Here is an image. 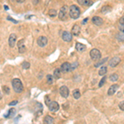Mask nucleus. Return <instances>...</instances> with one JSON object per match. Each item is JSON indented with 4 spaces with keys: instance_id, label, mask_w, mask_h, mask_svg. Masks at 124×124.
<instances>
[{
    "instance_id": "1",
    "label": "nucleus",
    "mask_w": 124,
    "mask_h": 124,
    "mask_svg": "<svg viewBox=\"0 0 124 124\" xmlns=\"http://www.w3.org/2000/svg\"><path fill=\"white\" fill-rule=\"evenodd\" d=\"M69 13H70V16L73 19H77V18H80V10L77 5H71L69 8Z\"/></svg>"
},
{
    "instance_id": "2",
    "label": "nucleus",
    "mask_w": 124,
    "mask_h": 124,
    "mask_svg": "<svg viewBox=\"0 0 124 124\" xmlns=\"http://www.w3.org/2000/svg\"><path fill=\"white\" fill-rule=\"evenodd\" d=\"M12 85H13V90L16 93H20L23 91V89H24L23 88V84L19 79H13V81H12Z\"/></svg>"
},
{
    "instance_id": "3",
    "label": "nucleus",
    "mask_w": 124,
    "mask_h": 124,
    "mask_svg": "<svg viewBox=\"0 0 124 124\" xmlns=\"http://www.w3.org/2000/svg\"><path fill=\"white\" fill-rule=\"evenodd\" d=\"M68 13H69V8L67 5H64L63 7H61V8L60 9L59 14H58V18L61 21H65L67 20L68 18Z\"/></svg>"
},
{
    "instance_id": "4",
    "label": "nucleus",
    "mask_w": 124,
    "mask_h": 124,
    "mask_svg": "<svg viewBox=\"0 0 124 124\" xmlns=\"http://www.w3.org/2000/svg\"><path fill=\"white\" fill-rule=\"evenodd\" d=\"M90 57L93 61H98L101 58V52L98 49H93L89 52Z\"/></svg>"
},
{
    "instance_id": "5",
    "label": "nucleus",
    "mask_w": 124,
    "mask_h": 124,
    "mask_svg": "<svg viewBox=\"0 0 124 124\" xmlns=\"http://www.w3.org/2000/svg\"><path fill=\"white\" fill-rule=\"evenodd\" d=\"M48 108H49V110L51 112H56L59 110L60 108V105L58 104L57 102L56 101H51L50 102V103L48 104Z\"/></svg>"
},
{
    "instance_id": "6",
    "label": "nucleus",
    "mask_w": 124,
    "mask_h": 124,
    "mask_svg": "<svg viewBox=\"0 0 124 124\" xmlns=\"http://www.w3.org/2000/svg\"><path fill=\"white\" fill-rule=\"evenodd\" d=\"M36 42H37V45L39 46H41V47H44V46H46V44H47L48 39L46 37V36H39V37L37 38Z\"/></svg>"
},
{
    "instance_id": "7",
    "label": "nucleus",
    "mask_w": 124,
    "mask_h": 124,
    "mask_svg": "<svg viewBox=\"0 0 124 124\" xmlns=\"http://www.w3.org/2000/svg\"><path fill=\"white\" fill-rule=\"evenodd\" d=\"M60 93L63 98H68L69 94H70V91H69V89L67 88L65 85H63L60 88Z\"/></svg>"
},
{
    "instance_id": "8",
    "label": "nucleus",
    "mask_w": 124,
    "mask_h": 124,
    "mask_svg": "<svg viewBox=\"0 0 124 124\" xmlns=\"http://www.w3.org/2000/svg\"><path fill=\"white\" fill-rule=\"evenodd\" d=\"M18 52H19L20 54H23V53L26 52L27 48L24 45V39L20 40V41H18Z\"/></svg>"
},
{
    "instance_id": "9",
    "label": "nucleus",
    "mask_w": 124,
    "mask_h": 124,
    "mask_svg": "<svg viewBox=\"0 0 124 124\" xmlns=\"http://www.w3.org/2000/svg\"><path fill=\"white\" fill-rule=\"evenodd\" d=\"M61 71L63 72V73H66V72H69L70 70H71V65H70L69 62H65L61 65Z\"/></svg>"
},
{
    "instance_id": "10",
    "label": "nucleus",
    "mask_w": 124,
    "mask_h": 124,
    "mask_svg": "<svg viewBox=\"0 0 124 124\" xmlns=\"http://www.w3.org/2000/svg\"><path fill=\"white\" fill-rule=\"evenodd\" d=\"M120 62H121V59H120L118 56H114V57L112 58V59L110 60L108 63H109L110 66L113 68V67H116L117 65H118V64L120 63Z\"/></svg>"
},
{
    "instance_id": "11",
    "label": "nucleus",
    "mask_w": 124,
    "mask_h": 124,
    "mask_svg": "<svg viewBox=\"0 0 124 124\" xmlns=\"http://www.w3.org/2000/svg\"><path fill=\"white\" fill-rule=\"evenodd\" d=\"M17 42V36L15 34H11L9 36V39H8V44L9 46L12 48H13L16 45Z\"/></svg>"
},
{
    "instance_id": "12",
    "label": "nucleus",
    "mask_w": 124,
    "mask_h": 124,
    "mask_svg": "<svg viewBox=\"0 0 124 124\" xmlns=\"http://www.w3.org/2000/svg\"><path fill=\"white\" fill-rule=\"evenodd\" d=\"M62 39L66 42H69L72 40V34L70 33L69 31H64L62 33Z\"/></svg>"
},
{
    "instance_id": "13",
    "label": "nucleus",
    "mask_w": 124,
    "mask_h": 124,
    "mask_svg": "<svg viewBox=\"0 0 124 124\" xmlns=\"http://www.w3.org/2000/svg\"><path fill=\"white\" fill-rule=\"evenodd\" d=\"M92 22H93L94 25H96V26H101V25L103 23V20L101 18H99V17L95 16L92 18Z\"/></svg>"
},
{
    "instance_id": "14",
    "label": "nucleus",
    "mask_w": 124,
    "mask_h": 124,
    "mask_svg": "<svg viewBox=\"0 0 124 124\" xmlns=\"http://www.w3.org/2000/svg\"><path fill=\"white\" fill-rule=\"evenodd\" d=\"M72 35L73 36H78L79 35H80V27L79 26V25L75 24L73 26V27H72Z\"/></svg>"
},
{
    "instance_id": "15",
    "label": "nucleus",
    "mask_w": 124,
    "mask_h": 124,
    "mask_svg": "<svg viewBox=\"0 0 124 124\" xmlns=\"http://www.w3.org/2000/svg\"><path fill=\"white\" fill-rule=\"evenodd\" d=\"M118 88H119V86H118V84H113L112 86H110L109 89H108V94L109 95V96H111V95H113L115 93V92H116L117 90L118 89Z\"/></svg>"
},
{
    "instance_id": "16",
    "label": "nucleus",
    "mask_w": 124,
    "mask_h": 124,
    "mask_svg": "<svg viewBox=\"0 0 124 124\" xmlns=\"http://www.w3.org/2000/svg\"><path fill=\"white\" fill-rule=\"evenodd\" d=\"M78 3H80V5L84 7H89L91 6L93 4V2L91 0H78Z\"/></svg>"
},
{
    "instance_id": "17",
    "label": "nucleus",
    "mask_w": 124,
    "mask_h": 124,
    "mask_svg": "<svg viewBox=\"0 0 124 124\" xmlns=\"http://www.w3.org/2000/svg\"><path fill=\"white\" fill-rule=\"evenodd\" d=\"M75 49H76L78 51H80V52H82V51H85V49H86V46L82 44V43L77 42L76 45H75Z\"/></svg>"
},
{
    "instance_id": "18",
    "label": "nucleus",
    "mask_w": 124,
    "mask_h": 124,
    "mask_svg": "<svg viewBox=\"0 0 124 124\" xmlns=\"http://www.w3.org/2000/svg\"><path fill=\"white\" fill-rule=\"evenodd\" d=\"M112 8L108 5H106V6H103V8H101V13H108L109 12H111Z\"/></svg>"
},
{
    "instance_id": "19",
    "label": "nucleus",
    "mask_w": 124,
    "mask_h": 124,
    "mask_svg": "<svg viewBox=\"0 0 124 124\" xmlns=\"http://www.w3.org/2000/svg\"><path fill=\"white\" fill-rule=\"evenodd\" d=\"M61 71L60 69H56L54 71V78L56 79V80H59L60 78H61Z\"/></svg>"
},
{
    "instance_id": "20",
    "label": "nucleus",
    "mask_w": 124,
    "mask_h": 124,
    "mask_svg": "<svg viewBox=\"0 0 124 124\" xmlns=\"http://www.w3.org/2000/svg\"><path fill=\"white\" fill-rule=\"evenodd\" d=\"M44 123L45 124H54V119L51 117L46 116L44 119Z\"/></svg>"
},
{
    "instance_id": "21",
    "label": "nucleus",
    "mask_w": 124,
    "mask_h": 124,
    "mask_svg": "<svg viewBox=\"0 0 124 124\" xmlns=\"http://www.w3.org/2000/svg\"><path fill=\"white\" fill-rule=\"evenodd\" d=\"M15 113H16V110H15V108H11V109L8 111V114L5 115V118H13V117L14 116Z\"/></svg>"
},
{
    "instance_id": "22",
    "label": "nucleus",
    "mask_w": 124,
    "mask_h": 124,
    "mask_svg": "<svg viewBox=\"0 0 124 124\" xmlns=\"http://www.w3.org/2000/svg\"><path fill=\"white\" fill-rule=\"evenodd\" d=\"M107 71H108V68H107L106 66H102L101 68L99 69V71H98V74H99V75H106Z\"/></svg>"
},
{
    "instance_id": "23",
    "label": "nucleus",
    "mask_w": 124,
    "mask_h": 124,
    "mask_svg": "<svg viewBox=\"0 0 124 124\" xmlns=\"http://www.w3.org/2000/svg\"><path fill=\"white\" fill-rule=\"evenodd\" d=\"M48 15H49L51 18H55V17L57 15V12H56V9H50L49 12H48Z\"/></svg>"
},
{
    "instance_id": "24",
    "label": "nucleus",
    "mask_w": 124,
    "mask_h": 124,
    "mask_svg": "<svg viewBox=\"0 0 124 124\" xmlns=\"http://www.w3.org/2000/svg\"><path fill=\"white\" fill-rule=\"evenodd\" d=\"M73 97L75 98V99H78V98H80V92L79 89H75L73 91Z\"/></svg>"
},
{
    "instance_id": "25",
    "label": "nucleus",
    "mask_w": 124,
    "mask_h": 124,
    "mask_svg": "<svg viewBox=\"0 0 124 124\" xmlns=\"http://www.w3.org/2000/svg\"><path fill=\"white\" fill-rule=\"evenodd\" d=\"M108 57H106V58H104V59L101 60V61H98V63H96V64H95V65H94V66H95V67H98V66H99V65H103V64H104L105 62H106L107 61H108Z\"/></svg>"
},
{
    "instance_id": "26",
    "label": "nucleus",
    "mask_w": 124,
    "mask_h": 124,
    "mask_svg": "<svg viewBox=\"0 0 124 124\" xmlns=\"http://www.w3.org/2000/svg\"><path fill=\"white\" fill-rule=\"evenodd\" d=\"M46 80H47V83L49 84H53V76L51 75H46Z\"/></svg>"
},
{
    "instance_id": "27",
    "label": "nucleus",
    "mask_w": 124,
    "mask_h": 124,
    "mask_svg": "<svg viewBox=\"0 0 124 124\" xmlns=\"http://www.w3.org/2000/svg\"><path fill=\"white\" fill-rule=\"evenodd\" d=\"M118 79V75H117V74H113V75H111L109 77V80H111V81L114 82V81H117Z\"/></svg>"
},
{
    "instance_id": "28",
    "label": "nucleus",
    "mask_w": 124,
    "mask_h": 124,
    "mask_svg": "<svg viewBox=\"0 0 124 124\" xmlns=\"http://www.w3.org/2000/svg\"><path fill=\"white\" fill-rule=\"evenodd\" d=\"M117 39L119 40L120 41H124V33L121 32L117 34Z\"/></svg>"
},
{
    "instance_id": "29",
    "label": "nucleus",
    "mask_w": 124,
    "mask_h": 124,
    "mask_svg": "<svg viewBox=\"0 0 124 124\" xmlns=\"http://www.w3.org/2000/svg\"><path fill=\"white\" fill-rule=\"evenodd\" d=\"M22 68L24 70H27V69L30 68V63L27 61H24L22 63Z\"/></svg>"
},
{
    "instance_id": "30",
    "label": "nucleus",
    "mask_w": 124,
    "mask_h": 124,
    "mask_svg": "<svg viewBox=\"0 0 124 124\" xmlns=\"http://www.w3.org/2000/svg\"><path fill=\"white\" fill-rule=\"evenodd\" d=\"M106 76H103V79H102L101 80H100V82H99V84H98V87H102L103 86V84H105V81H106Z\"/></svg>"
},
{
    "instance_id": "31",
    "label": "nucleus",
    "mask_w": 124,
    "mask_h": 124,
    "mask_svg": "<svg viewBox=\"0 0 124 124\" xmlns=\"http://www.w3.org/2000/svg\"><path fill=\"white\" fill-rule=\"evenodd\" d=\"M3 91H4V93H10V90H9V88L8 87H6V86H3Z\"/></svg>"
},
{
    "instance_id": "32",
    "label": "nucleus",
    "mask_w": 124,
    "mask_h": 124,
    "mask_svg": "<svg viewBox=\"0 0 124 124\" xmlns=\"http://www.w3.org/2000/svg\"><path fill=\"white\" fill-rule=\"evenodd\" d=\"M7 19H8V21L13 22V23H15V24H17V23L18 22L17 21V20H15V19H13V18H12L11 17H8V18H7Z\"/></svg>"
},
{
    "instance_id": "33",
    "label": "nucleus",
    "mask_w": 124,
    "mask_h": 124,
    "mask_svg": "<svg viewBox=\"0 0 124 124\" xmlns=\"http://www.w3.org/2000/svg\"><path fill=\"white\" fill-rule=\"evenodd\" d=\"M118 28H119V31H121V32L124 33V23H123V24H119Z\"/></svg>"
},
{
    "instance_id": "34",
    "label": "nucleus",
    "mask_w": 124,
    "mask_h": 124,
    "mask_svg": "<svg viewBox=\"0 0 124 124\" xmlns=\"http://www.w3.org/2000/svg\"><path fill=\"white\" fill-rule=\"evenodd\" d=\"M119 108L122 111H124V101H122L121 103H119Z\"/></svg>"
},
{
    "instance_id": "35",
    "label": "nucleus",
    "mask_w": 124,
    "mask_h": 124,
    "mask_svg": "<svg viewBox=\"0 0 124 124\" xmlns=\"http://www.w3.org/2000/svg\"><path fill=\"white\" fill-rule=\"evenodd\" d=\"M18 103V101L17 100H14V101H12V103H9V106H13V105H16Z\"/></svg>"
},
{
    "instance_id": "36",
    "label": "nucleus",
    "mask_w": 124,
    "mask_h": 124,
    "mask_svg": "<svg viewBox=\"0 0 124 124\" xmlns=\"http://www.w3.org/2000/svg\"><path fill=\"white\" fill-rule=\"evenodd\" d=\"M123 23H124V16L122 17L119 19V24H123Z\"/></svg>"
},
{
    "instance_id": "37",
    "label": "nucleus",
    "mask_w": 124,
    "mask_h": 124,
    "mask_svg": "<svg viewBox=\"0 0 124 124\" xmlns=\"http://www.w3.org/2000/svg\"><path fill=\"white\" fill-rule=\"evenodd\" d=\"M39 2H40V0H32V3L34 5H36Z\"/></svg>"
},
{
    "instance_id": "38",
    "label": "nucleus",
    "mask_w": 124,
    "mask_h": 124,
    "mask_svg": "<svg viewBox=\"0 0 124 124\" xmlns=\"http://www.w3.org/2000/svg\"><path fill=\"white\" fill-rule=\"evenodd\" d=\"M87 21H88V18H85V19H84L83 20V24H85Z\"/></svg>"
},
{
    "instance_id": "39",
    "label": "nucleus",
    "mask_w": 124,
    "mask_h": 124,
    "mask_svg": "<svg viewBox=\"0 0 124 124\" xmlns=\"http://www.w3.org/2000/svg\"><path fill=\"white\" fill-rule=\"evenodd\" d=\"M16 1L18 2V3H23V2H24L25 0H16Z\"/></svg>"
},
{
    "instance_id": "40",
    "label": "nucleus",
    "mask_w": 124,
    "mask_h": 124,
    "mask_svg": "<svg viewBox=\"0 0 124 124\" xmlns=\"http://www.w3.org/2000/svg\"><path fill=\"white\" fill-rule=\"evenodd\" d=\"M4 8H5V10H8V6H4Z\"/></svg>"
},
{
    "instance_id": "41",
    "label": "nucleus",
    "mask_w": 124,
    "mask_h": 124,
    "mask_svg": "<svg viewBox=\"0 0 124 124\" xmlns=\"http://www.w3.org/2000/svg\"><path fill=\"white\" fill-rule=\"evenodd\" d=\"M1 98H2V93H0V99H1Z\"/></svg>"
},
{
    "instance_id": "42",
    "label": "nucleus",
    "mask_w": 124,
    "mask_h": 124,
    "mask_svg": "<svg viewBox=\"0 0 124 124\" xmlns=\"http://www.w3.org/2000/svg\"><path fill=\"white\" fill-rule=\"evenodd\" d=\"M11 1H13V0H11Z\"/></svg>"
}]
</instances>
